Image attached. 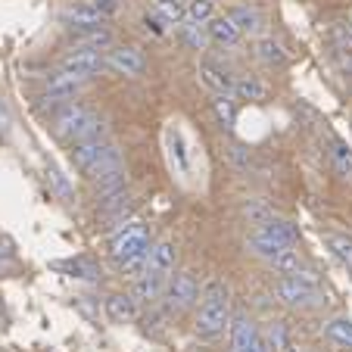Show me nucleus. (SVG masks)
Instances as JSON below:
<instances>
[{
    "mask_svg": "<svg viewBox=\"0 0 352 352\" xmlns=\"http://www.w3.org/2000/svg\"><path fill=\"white\" fill-rule=\"evenodd\" d=\"M199 312H197V321H193V331L199 337H221L231 321V290L221 278H209L203 293H199Z\"/></svg>",
    "mask_w": 352,
    "mask_h": 352,
    "instance_id": "1",
    "label": "nucleus"
},
{
    "mask_svg": "<svg viewBox=\"0 0 352 352\" xmlns=\"http://www.w3.org/2000/svg\"><path fill=\"white\" fill-rule=\"evenodd\" d=\"M54 134L66 144H78V140H97L107 138V119L97 116L94 109L81 107V103H66L63 109L54 113Z\"/></svg>",
    "mask_w": 352,
    "mask_h": 352,
    "instance_id": "2",
    "label": "nucleus"
},
{
    "mask_svg": "<svg viewBox=\"0 0 352 352\" xmlns=\"http://www.w3.org/2000/svg\"><path fill=\"white\" fill-rule=\"evenodd\" d=\"M69 160L78 172H85L87 178L107 172V168L122 166V150L119 144H113L109 138H97V140H78L69 150Z\"/></svg>",
    "mask_w": 352,
    "mask_h": 352,
    "instance_id": "3",
    "label": "nucleus"
},
{
    "mask_svg": "<svg viewBox=\"0 0 352 352\" xmlns=\"http://www.w3.org/2000/svg\"><path fill=\"white\" fill-rule=\"evenodd\" d=\"M299 240V231L293 221L287 219H274V215H268L265 221H259L253 231V237H250V250H253L259 259H272V256H278L284 246H296Z\"/></svg>",
    "mask_w": 352,
    "mask_h": 352,
    "instance_id": "4",
    "label": "nucleus"
},
{
    "mask_svg": "<svg viewBox=\"0 0 352 352\" xmlns=\"http://www.w3.org/2000/svg\"><path fill=\"white\" fill-rule=\"evenodd\" d=\"M150 246L153 243H150L146 228L140 225V221H128V225L119 228V231L113 234V240H109V259H113V265H122V262H128V259L146 256Z\"/></svg>",
    "mask_w": 352,
    "mask_h": 352,
    "instance_id": "5",
    "label": "nucleus"
},
{
    "mask_svg": "<svg viewBox=\"0 0 352 352\" xmlns=\"http://www.w3.org/2000/svg\"><path fill=\"white\" fill-rule=\"evenodd\" d=\"M272 293L278 302H284V306H290V309H312L324 299V293L318 290V284L302 280V278H278L272 287Z\"/></svg>",
    "mask_w": 352,
    "mask_h": 352,
    "instance_id": "6",
    "label": "nucleus"
},
{
    "mask_svg": "<svg viewBox=\"0 0 352 352\" xmlns=\"http://www.w3.org/2000/svg\"><path fill=\"white\" fill-rule=\"evenodd\" d=\"M162 299H166V309L172 315L187 312V309L199 299V284H197V278H193V272H187V268L172 272L166 290H162Z\"/></svg>",
    "mask_w": 352,
    "mask_h": 352,
    "instance_id": "7",
    "label": "nucleus"
},
{
    "mask_svg": "<svg viewBox=\"0 0 352 352\" xmlns=\"http://www.w3.org/2000/svg\"><path fill=\"white\" fill-rule=\"evenodd\" d=\"M107 69V54L103 50H91V47H75L60 60V72L75 75V78H94L97 72Z\"/></svg>",
    "mask_w": 352,
    "mask_h": 352,
    "instance_id": "8",
    "label": "nucleus"
},
{
    "mask_svg": "<svg viewBox=\"0 0 352 352\" xmlns=\"http://www.w3.org/2000/svg\"><path fill=\"white\" fill-rule=\"evenodd\" d=\"M107 69L119 75H128V78H140L146 72V56L140 54L138 47H109L107 50Z\"/></svg>",
    "mask_w": 352,
    "mask_h": 352,
    "instance_id": "9",
    "label": "nucleus"
},
{
    "mask_svg": "<svg viewBox=\"0 0 352 352\" xmlns=\"http://www.w3.org/2000/svg\"><path fill=\"white\" fill-rule=\"evenodd\" d=\"M175 265H178V246L172 240H160V243L150 246V256H146V272L160 274V278H172Z\"/></svg>",
    "mask_w": 352,
    "mask_h": 352,
    "instance_id": "10",
    "label": "nucleus"
},
{
    "mask_svg": "<svg viewBox=\"0 0 352 352\" xmlns=\"http://www.w3.org/2000/svg\"><path fill=\"white\" fill-rule=\"evenodd\" d=\"M166 146H168V162H172V168L181 178H187V172H190V153H187V138L178 122H172V125L166 128Z\"/></svg>",
    "mask_w": 352,
    "mask_h": 352,
    "instance_id": "11",
    "label": "nucleus"
},
{
    "mask_svg": "<svg viewBox=\"0 0 352 352\" xmlns=\"http://www.w3.org/2000/svg\"><path fill=\"white\" fill-rule=\"evenodd\" d=\"M63 25L75 28V32H91V28H103L107 25V16L97 13L91 3H72V7L63 10Z\"/></svg>",
    "mask_w": 352,
    "mask_h": 352,
    "instance_id": "12",
    "label": "nucleus"
},
{
    "mask_svg": "<svg viewBox=\"0 0 352 352\" xmlns=\"http://www.w3.org/2000/svg\"><path fill=\"white\" fill-rule=\"evenodd\" d=\"M206 34H209V44H219V47H237L240 41H243V34H240V28L234 25L231 16H212V19L206 22Z\"/></svg>",
    "mask_w": 352,
    "mask_h": 352,
    "instance_id": "13",
    "label": "nucleus"
},
{
    "mask_svg": "<svg viewBox=\"0 0 352 352\" xmlns=\"http://www.w3.org/2000/svg\"><path fill=\"white\" fill-rule=\"evenodd\" d=\"M138 312H140V306L131 293H113V296H107V318L113 324H131V321H138Z\"/></svg>",
    "mask_w": 352,
    "mask_h": 352,
    "instance_id": "14",
    "label": "nucleus"
},
{
    "mask_svg": "<svg viewBox=\"0 0 352 352\" xmlns=\"http://www.w3.org/2000/svg\"><path fill=\"white\" fill-rule=\"evenodd\" d=\"M234 19V25L240 28V34H250V38H259L265 32V16H262L259 7H250V3H240L228 13Z\"/></svg>",
    "mask_w": 352,
    "mask_h": 352,
    "instance_id": "15",
    "label": "nucleus"
},
{
    "mask_svg": "<svg viewBox=\"0 0 352 352\" xmlns=\"http://www.w3.org/2000/svg\"><path fill=\"white\" fill-rule=\"evenodd\" d=\"M166 284H168L166 278H160V274H153V272H144L138 280H134V293H131V296L138 299V306H153V302H160V299H162Z\"/></svg>",
    "mask_w": 352,
    "mask_h": 352,
    "instance_id": "16",
    "label": "nucleus"
},
{
    "mask_svg": "<svg viewBox=\"0 0 352 352\" xmlns=\"http://www.w3.org/2000/svg\"><path fill=\"white\" fill-rule=\"evenodd\" d=\"M228 331H231V352H243L246 346L259 337V331H256V321L250 318L246 312L231 315V321H228Z\"/></svg>",
    "mask_w": 352,
    "mask_h": 352,
    "instance_id": "17",
    "label": "nucleus"
},
{
    "mask_svg": "<svg viewBox=\"0 0 352 352\" xmlns=\"http://www.w3.org/2000/svg\"><path fill=\"white\" fill-rule=\"evenodd\" d=\"M199 81H203L212 94H231V87H234V75L212 60L199 63Z\"/></svg>",
    "mask_w": 352,
    "mask_h": 352,
    "instance_id": "18",
    "label": "nucleus"
},
{
    "mask_svg": "<svg viewBox=\"0 0 352 352\" xmlns=\"http://www.w3.org/2000/svg\"><path fill=\"white\" fill-rule=\"evenodd\" d=\"M231 94L237 100H250V103H265L268 100V85L256 75H234Z\"/></svg>",
    "mask_w": 352,
    "mask_h": 352,
    "instance_id": "19",
    "label": "nucleus"
},
{
    "mask_svg": "<svg viewBox=\"0 0 352 352\" xmlns=\"http://www.w3.org/2000/svg\"><path fill=\"white\" fill-rule=\"evenodd\" d=\"M253 54H256V60L265 63V66H272V69L274 66H284V63H287L284 44H280L278 38H272V34H265V38H256Z\"/></svg>",
    "mask_w": 352,
    "mask_h": 352,
    "instance_id": "20",
    "label": "nucleus"
},
{
    "mask_svg": "<svg viewBox=\"0 0 352 352\" xmlns=\"http://www.w3.org/2000/svg\"><path fill=\"white\" fill-rule=\"evenodd\" d=\"M268 265H272V272H278L280 278H293L296 272H302V256H299V250H293V246H284L278 256L268 259Z\"/></svg>",
    "mask_w": 352,
    "mask_h": 352,
    "instance_id": "21",
    "label": "nucleus"
},
{
    "mask_svg": "<svg viewBox=\"0 0 352 352\" xmlns=\"http://www.w3.org/2000/svg\"><path fill=\"white\" fill-rule=\"evenodd\" d=\"M327 153H331L333 172H337L343 181H352V150H349V144H346V140H340V138H333Z\"/></svg>",
    "mask_w": 352,
    "mask_h": 352,
    "instance_id": "22",
    "label": "nucleus"
},
{
    "mask_svg": "<svg viewBox=\"0 0 352 352\" xmlns=\"http://www.w3.org/2000/svg\"><path fill=\"white\" fill-rule=\"evenodd\" d=\"M212 113H215V119H219V125L231 131V128L237 125V97H234V94H215Z\"/></svg>",
    "mask_w": 352,
    "mask_h": 352,
    "instance_id": "23",
    "label": "nucleus"
},
{
    "mask_svg": "<svg viewBox=\"0 0 352 352\" xmlns=\"http://www.w3.org/2000/svg\"><path fill=\"white\" fill-rule=\"evenodd\" d=\"M187 0H153V13L160 16L166 25H181L184 22Z\"/></svg>",
    "mask_w": 352,
    "mask_h": 352,
    "instance_id": "24",
    "label": "nucleus"
},
{
    "mask_svg": "<svg viewBox=\"0 0 352 352\" xmlns=\"http://www.w3.org/2000/svg\"><path fill=\"white\" fill-rule=\"evenodd\" d=\"M56 268H63V272H66L69 278H78V280H100V268H97V262L85 259V256H78V259H69V262H60Z\"/></svg>",
    "mask_w": 352,
    "mask_h": 352,
    "instance_id": "25",
    "label": "nucleus"
},
{
    "mask_svg": "<svg viewBox=\"0 0 352 352\" xmlns=\"http://www.w3.org/2000/svg\"><path fill=\"white\" fill-rule=\"evenodd\" d=\"M219 10V3L215 0H187V10H184V19L187 22H193V25H206L212 16H219L215 13Z\"/></svg>",
    "mask_w": 352,
    "mask_h": 352,
    "instance_id": "26",
    "label": "nucleus"
},
{
    "mask_svg": "<svg viewBox=\"0 0 352 352\" xmlns=\"http://www.w3.org/2000/svg\"><path fill=\"white\" fill-rule=\"evenodd\" d=\"M324 246L346 268H352V237L349 234H324Z\"/></svg>",
    "mask_w": 352,
    "mask_h": 352,
    "instance_id": "27",
    "label": "nucleus"
},
{
    "mask_svg": "<svg viewBox=\"0 0 352 352\" xmlns=\"http://www.w3.org/2000/svg\"><path fill=\"white\" fill-rule=\"evenodd\" d=\"M324 337L331 340V343L352 349V321L349 318H331L324 324Z\"/></svg>",
    "mask_w": 352,
    "mask_h": 352,
    "instance_id": "28",
    "label": "nucleus"
},
{
    "mask_svg": "<svg viewBox=\"0 0 352 352\" xmlns=\"http://www.w3.org/2000/svg\"><path fill=\"white\" fill-rule=\"evenodd\" d=\"M78 47H91V50H109L113 47V32L107 25L91 28V32H78Z\"/></svg>",
    "mask_w": 352,
    "mask_h": 352,
    "instance_id": "29",
    "label": "nucleus"
},
{
    "mask_svg": "<svg viewBox=\"0 0 352 352\" xmlns=\"http://www.w3.org/2000/svg\"><path fill=\"white\" fill-rule=\"evenodd\" d=\"M181 38L187 41V47H193V50H203V47L209 44V34H206V25H193V22H181L178 25Z\"/></svg>",
    "mask_w": 352,
    "mask_h": 352,
    "instance_id": "30",
    "label": "nucleus"
},
{
    "mask_svg": "<svg viewBox=\"0 0 352 352\" xmlns=\"http://www.w3.org/2000/svg\"><path fill=\"white\" fill-rule=\"evenodd\" d=\"M150 256V253H146ZM146 256H138V259H128V262H122V265H116L119 268V274L122 278H131V280H138L140 274L146 272Z\"/></svg>",
    "mask_w": 352,
    "mask_h": 352,
    "instance_id": "31",
    "label": "nucleus"
},
{
    "mask_svg": "<svg viewBox=\"0 0 352 352\" xmlns=\"http://www.w3.org/2000/svg\"><path fill=\"white\" fill-rule=\"evenodd\" d=\"M144 28H146V34H153V38H162V34H166V22H162L153 10L144 16Z\"/></svg>",
    "mask_w": 352,
    "mask_h": 352,
    "instance_id": "32",
    "label": "nucleus"
},
{
    "mask_svg": "<svg viewBox=\"0 0 352 352\" xmlns=\"http://www.w3.org/2000/svg\"><path fill=\"white\" fill-rule=\"evenodd\" d=\"M47 175H50V184H54L56 187V193H60V197H72V187H69V181L66 178H63V172H60V168H50V172H47Z\"/></svg>",
    "mask_w": 352,
    "mask_h": 352,
    "instance_id": "33",
    "label": "nucleus"
},
{
    "mask_svg": "<svg viewBox=\"0 0 352 352\" xmlns=\"http://www.w3.org/2000/svg\"><path fill=\"white\" fill-rule=\"evenodd\" d=\"M87 3H91L97 13L107 16V19H113V16L119 13V0H87Z\"/></svg>",
    "mask_w": 352,
    "mask_h": 352,
    "instance_id": "34",
    "label": "nucleus"
},
{
    "mask_svg": "<svg viewBox=\"0 0 352 352\" xmlns=\"http://www.w3.org/2000/svg\"><path fill=\"white\" fill-rule=\"evenodd\" d=\"M268 206H262V203H253V206H246V219L253 221V225H259V221H265L268 219Z\"/></svg>",
    "mask_w": 352,
    "mask_h": 352,
    "instance_id": "35",
    "label": "nucleus"
},
{
    "mask_svg": "<svg viewBox=\"0 0 352 352\" xmlns=\"http://www.w3.org/2000/svg\"><path fill=\"white\" fill-rule=\"evenodd\" d=\"M13 256V243L7 237H0V259H10Z\"/></svg>",
    "mask_w": 352,
    "mask_h": 352,
    "instance_id": "36",
    "label": "nucleus"
},
{
    "mask_svg": "<svg viewBox=\"0 0 352 352\" xmlns=\"http://www.w3.org/2000/svg\"><path fill=\"white\" fill-rule=\"evenodd\" d=\"M343 72H346V75H352V54L343 60Z\"/></svg>",
    "mask_w": 352,
    "mask_h": 352,
    "instance_id": "37",
    "label": "nucleus"
},
{
    "mask_svg": "<svg viewBox=\"0 0 352 352\" xmlns=\"http://www.w3.org/2000/svg\"><path fill=\"white\" fill-rule=\"evenodd\" d=\"M0 327H3V302H0Z\"/></svg>",
    "mask_w": 352,
    "mask_h": 352,
    "instance_id": "38",
    "label": "nucleus"
},
{
    "mask_svg": "<svg viewBox=\"0 0 352 352\" xmlns=\"http://www.w3.org/2000/svg\"><path fill=\"white\" fill-rule=\"evenodd\" d=\"M346 28H349V32H352V16H349V22H346Z\"/></svg>",
    "mask_w": 352,
    "mask_h": 352,
    "instance_id": "39",
    "label": "nucleus"
}]
</instances>
